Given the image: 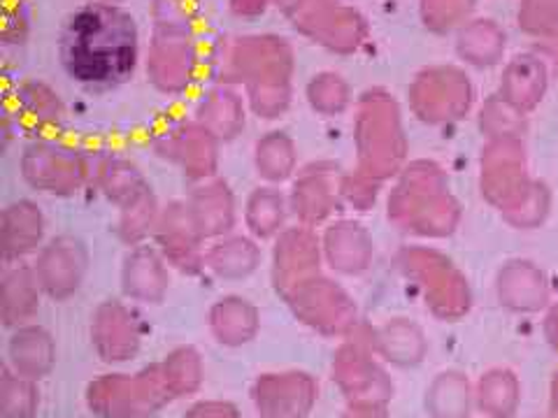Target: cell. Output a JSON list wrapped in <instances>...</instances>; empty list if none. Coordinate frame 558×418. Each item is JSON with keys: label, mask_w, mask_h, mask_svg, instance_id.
<instances>
[{"label": "cell", "mask_w": 558, "mask_h": 418, "mask_svg": "<svg viewBox=\"0 0 558 418\" xmlns=\"http://www.w3.org/2000/svg\"><path fill=\"white\" fill-rule=\"evenodd\" d=\"M57 57L65 77L96 96L126 86L140 65L135 16L110 3H86L70 12L59 30Z\"/></svg>", "instance_id": "obj_1"}, {"label": "cell", "mask_w": 558, "mask_h": 418, "mask_svg": "<svg viewBox=\"0 0 558 418\" xmlns=\"http://www.w3.org/2000/svg\"><path fill=\"white\" fill-rule=\"evenodd\" d=\"M475 393L461 372H442L426 391V411L430 418H470Z\"/></svg>", "instance_id": "obj_2"}, {"label": "cell", "mask_w": 558, "mask_h": 418, "mask_svg": "<svg viewBox=\"0 0 558 418\" xmlns=\"http://www.w3.org/2000/svg\"><path fill=\"white\" fill-rule=\"evenodd\" d=\"M475 399L488 416L510 418L519 407V383L512 372L494 370L482 379Z\"/></svg>", "instance_id": "obj_3"}, {"label": "cell", "mask_w": 558, "mask_h": 418, "mask_svg": "<svg viewBox=\"0 0 558 418\" xmlns=\"http://www.w3.org/2000/svg\"><path fill=\"white\" fill-rule=\"evenodd\" d=\"M549 342L554 344V348L558 352V317L551 319V323H549Z\"/></svg>", "instance_id": "obj_4"}, {"label": "cell", "mask_w": 558, "mask_h": 418, "mask_svg": "<svg viewBox=\"0 0 558 418\" xmlns=\"http://www.w3.org/2000/svg\"><path fill=\"white\" fill-rule=\"evenodd\" d=\"M551 418H558V374H556V383H554V416Z\"/></svg>", "instance_id": "obj_5"}]
</instances>
